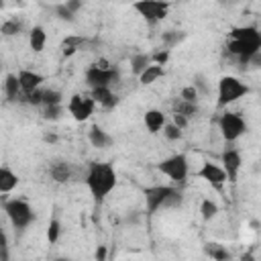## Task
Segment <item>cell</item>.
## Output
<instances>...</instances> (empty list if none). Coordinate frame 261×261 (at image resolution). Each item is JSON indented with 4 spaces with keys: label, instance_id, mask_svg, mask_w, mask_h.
I'll use <instances>...</instances> for the list:
<instances>
[{
    "label": "cell",
    "instance_id": "cell-39",
    "mask_svg": "<svg viewBox=\"0 0 261 261\" xmlns=\"http://www.w3.org/2000/svg\"><path fill=\"white\" fill-rule=\"evenodd\" d=\"M65 6H67L71 12H77V10L84 6V2H82V0H65Z\"/></svg>",
    "mask_w": 261,
    "mask_h": 261
},
{
    "label": "cell",
    "instance_id": "cell-30",
    "mask_svg": "<svg viewBox=\"0 0 261 261\" xmlns=\"http://www.w3.org/2000/svg\"><path fill=\"white\" fill-rule=\"evenodd\" d=\"M163 135H165L169 141H177V139H181V128H179L177 124H173V122H167V124L163 126Z\"/></svg>",
    "mask_w": 261,
    "mask_h": 261
},
{
    "label": "cell",
    "instance_id": "cell-32",
    "mask_svg": "<svg viewBox=\"0 0 261 261\" xmlns=\"http://www.w3.org/2000/svg\"><path fill=\"white\" fill-rule=\"evenodd\" d=\"M184 37H186V35H179L177 31H169V33L163 35V41H165V45H167V49H169V47H173L175 43H179Z\"/></svg>",
    "mask_w": 261,
    "mask_h": 261
},
{
    "label": "cell",
    "instance_id": "cell-4",
    "mask_svg": "<svg viewBox=\"0 0 261 261\" xmlns=\"http://www.w3.org/2000/svg\"><path fill=\"white\" fill-rule=\"evenodd\" d=\"M157 169H159L163 175H167L171 181L184 184L186 177H188V173H190V163H188V157H186L184 153H175V155L163 159V161L157 165Z\"/></svg>",
    "mask_w": 261,
    "mask_h": 261
},
{
    "label": "cell",
    "instance_id": "cell-3",
    "mask_svg": "<svg viewBox=\"0 0 261 261\" xmlns=\"http://www.w3.org/2000/svg\"><path fill=\"white\" fill-rule=\"evenodd\" d=\"M245 94H249V86L245 82H241L234 75H222L220 82H218V100H216V104L220 108H224V106L237 102L239 98H243Z\"/></svg>",
    "mask_w": 261,
    "mask_h": 261
},
{
    "label": "cell",
    "instance_id": "cell-20",
    "mask_svg": "<svg viewBox=\"0 0 261 261\" xmlns=\"http://www.w3.org/2000/svg\"><path fill=\"white\" fill-rule=\"evenodd\" d=\"M45 43H47V35L43 31V27H33L31 33H29V45L35 53H41L45 49Z\"/></svg>",
    "mask_w": 261,
    "mask_h": 261
},
{
    "label": "cell",
    "instance_id": "cell-15",
    "mask_svg": "<svg viewBox=\"0 0 261 261\" xmlns=\"http://www.w3.org/2000/svg\"><path fill=\"white\" fill-rule=\"evenodd\" d=\"M143 120H145V126H147V130H149L151 135L159 133V130H161V128L167 124L165 114H163L161 110H157V108L147 110V112H145V116H143Z\"/></svg>",
    "mask_w": 261,
    "mask_h": 261
},
{
    "label": "cell",
    "instance_id": "cell-22",
    "mask_svg": "<svg viewBox=\"0 0 261 261\" xmlns=\"http://www.w3.org/2000/svg\"><path fill=\"white\" fill-rule=\"evenodd\" d=\"M151 63H153L151 55H147V53H135V55L130 57V71H133L135 75H141Z\"/></svg>",
    "mask_w": 261,
    "mask_h": 261
},
{
    "label": "cell",
    "instance_id": "cell-18",
    "mask_svg": "<svg viewBox=\"0 0 261 261\" xmlns=\"http://www.w3.org/2000/svg\"><path fill=\"white\" fill-rule=\"evenodd\" d=\"M49 173H51L53 181L65 184V181H69V177H71V167H69L67 161H53L51 167H49Z\"/></svg>",
    "mask_w": 261,
    "mask_h": 261
},
{
    "label": "cell",
    "instance_id": "cell-31",
    "mask_svg": "<svg viewBox=\"0 0 261 261\" xmlns=\"http://www.w3.org/2000/svg\"><path fill=\"white\" fill-rule=\"evenodd\" d=\"M55 14H57V18H61V20H67V22H71V20H73V16H75V12H71V10L65 6V2L55 6Z\"/></svg>",
    "mask_w": 261,
    "mask_h": 261
},
{
    "label": "cell",
    "instance_id": "cell-34",
    "mask_svg": "<svg viewBox=\"0 0 261 261\" xmlns=\"http://www.w3.org/2000/svg\"><path fill=\"white\" fill-rule=\"evenodd\" d=\"M22 98H24V102H29V104H33V106L43 104V90L39 88V90L31 92V94H27V96H22Z\"/></svg>",
    "mask_w": 261,
    "mask_h": 261
},
{
    "label": "cell",
    "instance_id": "cell-41",
    "mask_svg": "<svg viewBox=\"0 0 261 261\" xmlns=\"http://www.w3.org/2000/svg\"><path fill=\"white\" fill-rule=\"evenodd\" d=\"M43 139H45L47 143H55V141H57V137H55V135H45Z\"/></svg>",
    "mask_w": 261,
    "mask_h": 261
},
{
    "label": "cell",
    "instance_id": "cell-28",
    "mask_svg": "<svg viewBox=\"0 0 261 261\" xmlns=\"http://www.w3.org/2000/svg\"><path fill=\"white\" fill-rule=\"evenodd\" d=\"M61 114H63L61 104L45 106V110H43V118H45V120H59V118H61Z\"/></svg>",
    "mask_w": 261,
    "mask_h": 261
},
{
    "label": "cell",
    "instance_id": "cell-29",
    "mask_svg": "<svg viewBox=\"0 0 261 261\" xmlns=\"http://www.w3.org/2000/svg\"><path fill=\"white\" fill-rule=\"evenodd\" d=\"M61 104V94L57 90H43V106Z\"/></svg>",
    "mask_w": 261,
    "mask_h": 261
},
{
    "label": "cell",
    "instance_id": "cell-5",
    "mask_svg": "<svg viewBox=\"0 0 261 261\" xmlns=\"http://www.w3.org/2000/svg\"><path fill=\"white\" fill-rule=\"evenodd\" d=\"M218 128H220V135L226 143H234L237 139H241L245 133H247V122L241 114L237 112H224L220 118H218Z\"/></svg>",
    "mask_w": 261,
    "mask_h": 261
},
{
    "label": "cell",
    "instance_id": "cell-7",
    "mask_svg": "<svg viewBox=\"0 0 261 261\" xmlns=\"http://www.w3.org/2000/svg\"><path fill=\"white\" fill-rule=\"evenodd\" d=\"M133 10H137L145 20L149 22H159L167 16L169 4L165 0H135Z\"/></svg>",
    "mask_w": 261,
    "mask_h": 261
},
{
    "label": "cell",
    "instance_id": "cell-1",
    "mask_svg": "<svg viewBox=\"0 0 261 261\" xmlns=\"http://www.w3.org/2000/svg\"><path fill=\"white\" fill-rule=\"evenodd\" d=\"M86 186L96 202H102L116 188V171L110 163H92L86 175Z\"/></svg>",
    "mask_w": 261,
    "mask_h": 261
},
{
    "label": "cell",
    "instance_id": "cell-11",
    "mask_svg": "<svg viewBox=\"0 0 261 261\" xmlns=\"http://www.w3.org/2000/svg\"><path fill=\"white\" fill-rule=\"evenodd\" d=\"M220 161H222V167H224V171L228 175V181H237V175H239L241 163H243L241 153L237 149H232V147H226L222 151V155H220Z\"/></svg>",
    "mask_w": 261,
    "mask_h": 261
},
{
    "label": "cell",
    "instance_id": "cell-27",
    "mask_svg": "<svg viewBox=\"0 0 261 261\" xmlns=\"http://www.w3.org/2000/svg\"><path fill=\"white\" fill-rule=\"evenodd\" d=\"M59 234H61V222L57 218H51L47 224V241L53 245L59 241Z\"/></svg>",
    "mask_w": 261,
    "mask_h": 261
},
{
    "label": "cell",
    "instance_id": "cell-9",
    "mask_svg": "<svg viewBox=\"0 0 261 261\" xmlns=\"http://www.w3.org/2000/svg\"><path fill=\"white\" fill-rule=\"evenodd\" d=\"M94 108H96V100L92 96H84V94H73L67 102V112L77 122L88 120L94 114Z\"/></svg>",
    "mask_w": 261,
    "mask_h": 261
},
{
    "label": "cell",
    "instance_id": "cell-25",
    "mask_svg": "<svg viewBox=\"0 0 261 261\" xmlns=\"http://www.w3.org/2000/svg\"><path fill=\"white\" fill-rule=\"evenodd\" d=\"M206 255H210L212 259H218V261H224V259H230V253L222 247V245H216V243H210L206 245Z\"/></svg>",
    "mask_w": 261,
    "mask_h": 261
},
{
    "label": "cell",
    "instance_id": "cell-33",
    "mask_svg": "<svg viewBox=\"0 0 261 261\" xmlns=\"http://www.w3.org/2000/svg\"><path fill=\"white\" fill-rule=\"evenodd\" d=\"M179 96H181L184 100H188V102H196V100H198V90H196V86L192 84V86H186Z\"/></svg>",
    "mask_w": 261,
    "mask_h": 261
},
{
    "label": "cell",
    "instance_id": "cell-10",
    "mask_svg": "<svg viewBox=\"0 0 261 261\" xmlns=\"http://www.w3.org/2000/svg\"><path fill=\"white\" fill-rule=\"evenodd\" d=\"M198 177L204 179L206 184L218 188V190L228 181V175H226L224 167H222V165H216V163H212V161H204V163H202V167L198 169Z\"/></svg>",
    "mask_w": 261,
    "mask_h": 261
},
{
    "label": "cell",
    "instance_id": "cell-35",
    "mask_svg": "<svg viewBox=\"0 0 261 261\" xmlns=\"http://www.w3.org/2000/svg\"><path fill=\"white\" fill-rule=\"evenodd\" d=\"M151 59H153V63L165 65V63H167V59H169V49H161V51L153 53V55H151Z\"/></svg>",
    "mask_w": 261,
    "mask_h": 261
},
{
    "label": "cell",
    "instance_id": "cell-13",
    "mask_svg": "<svg viewBox=\"0 0 261 261\" xmlns=\"http://www.w3.org/2000/svg\"><path fill=\"white\" fill-rule=\"evenodd\" d=\"M90 96L96 100V104H100V106L106 108V110H110V108H114V106L118 104V96L110 90V86L92 88V94H90Z\"/></svg>",
    "mask_w": 261,
    "mask_h": 261
},
{
    "label": "cell",
    "instance_id": "cell-17",
    "mask_svg": "<svg viewBox=\"0 0 261 261\" xmlns=\"http://www.w3.org/2000/svg\"><path fill=\"white\" fill-rule=\"evenodd\" d=\"M4 94H6V98L10 102L22 98V88H20V80H18L16 73H8L4 77Z\"/></svg>",
    "mask_w": 261,
    "mask_h": 261
},
{
    "label": "cell",
    "instance_id": "cell-23",
    "mask_svg": "<svg viewBox=\"0 0 261 261\" xmlns=\"http://www.w3.org/2000/svg\"><path fill=\"white\" fill-rule=\"evenodd\" d=\"M171 106H173V112L184 114V116H188V118H192V116L198 114V104H196V102H188V100H184L181 96H179L177 100H173Z\"/></svg>",
    "mask_w": 261,
    "mask_h": 261
},
{
    "label": "cell",
    "instance_id": "cell-8",
    "mask_svg": "<svg viewBox=\"0 0 261 261\" xmlns=\"http://www.w3.org/2000/svg\"><path fill=\"white\" fill-rule=\"evenodd\" d=\"M118 77H120V73H118V69H114V67H100L98 63H94V65H90V67L86 69V84H88L90 88L112 86V84L118 82Z\"/></svg>",
    "mask_w": 261,
    "mask_h": 261
},
{
    "label": "cell",
    "instance_id": "cell-16",
    "mask_svg": "<svg viewBox=\"0 0 261 261\" xmlns=\"http://www.w3.org/2000/svg\"><path fill=\"white\" fill-rule=\"evenodd\" d=\"M88 141H90V145L96 147V149H106V147L112 145V137H110L104 128H100V126H92V128H90Z\"/></svg>",
    "mask_w": 261,
    "mask_h": 261
},
{
    "label": "cell",
    "instance_id": "cell-21",
    "mask_svg": "<svg viewBox=\"0 0 261 261\" xmlns=\"http://www.w3.org/2000/svg\"><path fill=\"white\" fill-rule=\"evenodd\" d=\"M165 73V69H163V65H159V63H151L141 75H139V82L143 84V86H149V84H153V82H157L161 75Z\"/></svg>",
    "mask_w": 261,
    "mask_h": 261
},
{
    "label": "cell",
    "instance_id": "cell-12",
    "mask_svg": "<svg viewBox=\"0 0 261 261\" xmlns=\"http://www.w3.org/2000/svg\"><path fill=\"white\" fill-rule=\"evenodd\" d=\"M16 75H18V80H20L22 96H27V94H31V92L39 90V86H41V84H43V80H45L41 73H37V71H31V69H20Z\"/></svg>",
    "mask_w": 261,
    "mask_h": 261
},
{
    "label": "cell",
    "instance_id": "cell-37",
    "mask_svg": "<svg viewBox=\"0 0 261 261\" xmlns=\"http://www.w3.org/2000/svg\"><path fill=\"white\" fill-rule=\"evenodd\" d=\"M188 120H190L188 116H184V114H177V112H173V124H177V126H179L181 130H184V128L188 126Z\"/></svg>",
    "mask_w": 261,
    "mask_h": 261
},
{
    "label": "cell",
    "instance_id": "cell-38",
    "mask_svg": "<svg viewBox=\"0 0 261 261\" xmlns=\"http://www.w3.org/2000/svg\"><path fill=\"white\" fill-rule=\"evenodd\" d=\"M247 65H249V67H255V69H261V49L251 55V59H249Z\"/></svg>",
    "mask_w": 261,
    "mask_h": 261
},
{
    "label": "cell",
    "instance_id": "cell-19",
    "mask_svg": "<svg viewBox=\"0 0 261 261\" xmlns=\"http://www.w3.org/2000/svg\"><path fill=\"white\" fill-rule=\"evenodd\" d=\"M16 186H18V175H16L10 167L2 165V167H0V192H2V194H8V192H12Z\"/></svg>",
    "mask_w": 261,
    "mask_h": 261
},
{
    "label": "cell",
    "instance_id": "cell-40",
    "mask_svg": "<svg viewBox=\"0 0 261 261\" xmlns=\"http://www.w3.org/2000/svg\"><path fill=\"white\" fill-rule=\"evenodd\" d=\"M96 259H98V261H104V259H106V247H104V245H100V247L96 249Z\"/></svg>",
    "mask_w": 261,
    "mask_h": 261
},
{
    "label": "cell",
    "instance_id": "cell-2",
    "mask_svg": "<svg viewBox=\"0 0 261 261\" xmlns=\"http://www.w3.org/2000/svg\"><path fill=\"white\" fill-rule=\"evenodd\" d=\"M147 212L155 214L159 208H171L181 204V194L173 186H149L145 188Z\"/></svg>",
    "mask_w": 261,
    "mask_h": 261
},
{
    "label": "cell",
    "instance_id": "cell-42",
    "mask_svg": "<svg viewBox=\"0 0 261 261\" xmlns=\"http://www.w3.org/2000/svg\"><path fill=\"white\" fill-rule=\"evenodd\" d=\"M237 0H218V4H222V6H232Z\"/></svg>",
    "mask_w": 261,
    "mask_h": 261
},
{
    "label": "cell",
    "instance_id": "cell-36",
    "mask_svg": "<svg viewBox=\"0 0 261 261\" xmlns=\"http://www.w3.org/2000/svg\"><path fill=\"white\" fill-rule=\"evenodd\" d=\"M194 86H196V90H198V94H208V84H206V80H204V75H194Z\"/></svg>",
    "mask_w": 261,
    "mask_h": 261
},
{
    "label": "cell",
    "instance_id": "cell-6",
    "mask_svg": "<svg viewBox=\"0 0 261 261\" xmlns=\"http://www.w3.org/2000/svg\"><path fill=\"white\" fill-rule=\"evenodd\" d=\"M4 212H6V216H8V220L12 222L14 228H27L35 220V212L24 200H16V198L6 200L4 202Z\"/></svg>",
    "mask_w": 261,
    "mask_h": 261
},
{
    "label": "cell",
    "instance_id": "cell-26",
    "mask_svg": "<svg viewBox=\"0 0 261 261\" xmlns=\"http://www.w3.org/2000/svg\"><path fill=\"white\" fill-rule=\"evenodd\" d=\"M20 29H22V24L16 20V18H8V20H4L2 22V35L4 37H14V35H18L20 33Z\"/></svg>",
    "mask_w": 261,
    "mask_h": 261
},
{
    "label": "cell",
    "instance_id": "cell-24",
    "mask_svg": "<svg viewBox=\"0 0 261 261\" xmlns=\"http://www.w3.org/2000/svg\"><path fill=\"white\" fill-rule=\"evenodd\" d=\"M216 214H218V204L214 200H210V198H204L202 204H200V216H202V220H212Z\"/></svg>",
    "mask_w": 261,
    "mask_h": 261
},
{
    "label": "cell",
    "instance_id": "cell-14",
    "mask_svg": "<svg viewBox=\"0 0 261 261\" xmlns=\"http://www.w3.org/2000/svg\"><path fill=\"white\" fill-rule=\"evenodd\" d=\"M228 35H230V39H241V41L261 47V31L255 27H234V29H230Z\"/></svg>",
    "mask_w": 261,
    "mask_h": 261
}]
</instances>
